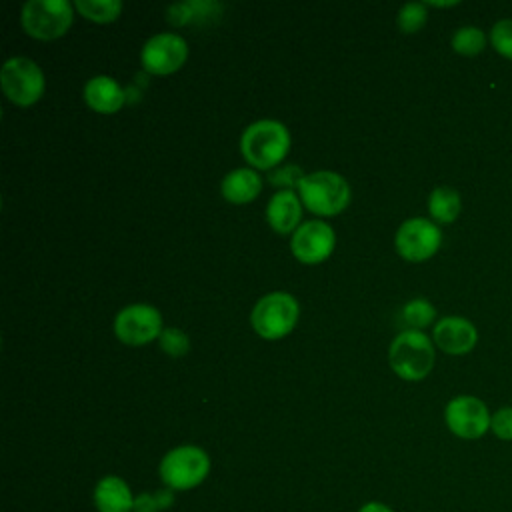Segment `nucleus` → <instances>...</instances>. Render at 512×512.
Returning <instances> with one entry per match:
<instances>
[{
  "label": "nucleus",
  "mask_w": 512,
  "mask_h": 512,
  "mask_svg": "<svg viewBox=\"0 0 512 512\" xmlns=\"http://www.w3.org/2000/svg\"><path fill=\"white\" fill-rule=\"evenodd\" d=\"M336 246L334 228L322 220H308L300 224L290 240L294 256L304 264H316L326 260Z\"/></svg>",
  "instance_id": "obj_12"
},
{
  "label": "nucleus",
  "mask_w": 512,
  "mask_h": 512,
  "mask_svg": "<svg viewBox=\"0 0 512 512\" xmlns=\"http://www.w3.org/2000/svg\"><path fill=\"white\" fill-rule=\"evenodd\" d=\"M76 10L92 22H112L122 12L120 0H76Z\"/></svg>",
  "instance_id": "obj_19"
},
{
  "label": "nucleus",
  "mask_w": 512,
  "mask_h": 512,
  "mask_svg": "<svg viewBox=\"0 0 512 512\" xmlns=\"http://www.w3.org/2000/svg\"><path fill=\"white\" fill-rule=\"evenodd\" d=\"M428 4H432V6H456L458 2H456V0H452V2H434V0H432V2H428Z\"/></svg>",
  "instance_id": "obj_30"
},
{
  "label": "nucleus",
  "mask_w": 512,
  "mask_h": 512,
  "mask_svg": "<svg viewBox=\"0 0 512 512\" xmlns=\"http://www.w3.org/2000/svg\"><path fill=\"white\" fill-rule=\"evenodd\" d=\"M72 4L68 0H28L22 6V26L38 40H54L72 24Z\"/></svg>",
  "instance_id": "obj_7"
},
{
  "label": "nucleus",
  "mask_w": 512,
  "mask_h": 512,
  "mask_svg": "<svg viewBox=\"0 0 512 512\" xmlns=\"http://www.w3.org/2000/svg\"><path fill=\"white\" fill-rule=\"evenodd\" d=\"M84 100L92 110L100 114H114L122 108L126 100V92L114 78L100 74V76H92L84 84Z\"/></svg>",
  "instance_id": "obj_16"
},
{
  "label": "nucleus",
  "mask_w": 512,
  "mask_h": 512,
  "mask_svg": "<svg viewBox=\"0 0 512 512\" xmlns=\"http://www.w3.org/2000/svg\"><path fill=\"white\" fill-rule=\"evenodd\" d=\"M292 174H294V176H300L302 172H300L296 166H288V168H282V170H276L274 174H270V182H274V184H286L288 188H290V186H298L300 180L292 178ZM290 190H292V188H290Z\"/></svg>",
  "instance_id": "obj_28"
},
{
  "label": "nucleus",
  "mask_w": 512,
  "mask_h": 512,
  "mask_svg": "<svg viewBox=\"0 0 512 512\" xmlns=\"http://www.w3.org/2000/svg\"><path fill=\"white\" fill-rule=\"evenodd\" d=\"M358 512H394L388 504L384 502H378V500H372V502H366L358 508Z\"/></svg>",
  "instance_id": "obj_29"
},
{
  "label": "nucleus",
  "mask_w": 512,
  "mask_h": 512,
  "mask_svg": "<svg viewBox=\"0 0 512 512\" xmlns=\"http://www.w3.org/2000/svg\"><path fill=\"white\" fill-rule=\"evenodd\" d=\"M162 330V314L152 304H128L114 318V332L118 340L130 346L148 344L158 338Z\"/></svg>",
  "instance_id": "obj_10"
},
{
  "label": "nucleus",
  "mask_w": 512,
  "mask_h": 512,
  "mask_svg": "<svg viewBox=\"0 0 512 512\" xmlns=\"http://www.w3.org/2000/svg\"><path fill=\"white\" fill-rule=\"evenodd\" d=\"M492 414L488 406L470 394L454 396L444 408V422L448 430L462 440H478L490 430Z\"/></svg>",
  "instance_id": "obj_8"
},
{
  "label": "nucleus",
  "mask_w": 512,
  "mask_h": 512,
  "mask_svg": "<svg viewBox=\"0 0 512 512\" xmlns=\"http://www.w3.org/2000/svg\"><path fill=\"white\" fill-rule=\"evenodd\" d=\"M240 152L250 166L270 170L290 152V132L280 120H256L244 128L240 136Z\"/></svg>",
  "instance_id": "obj_1"
},
{
  "label": "nucleus",
  "mask_w": 512,
  "mask_h": 512,
  "mask_svg": "<svg viewBox=\"0 0 512 512\" xmlns=\"http://www.w3.org/2000/svg\"><path fill=\"white\" fill-rule=\"evenodd\" d=\"M298 302L292 294L276 290L266 296H262L252 312H250V324L254 332L266 340H278L292 332L298 320Z\"/></svg>",
  "instance_id": "obj_5"
},
{
  "label": "nucleus",
  "mask_w": 512,
  "mask_h": 512,
  "mask_svg": "<svg viewBox=\"0 0 512 512\" xmlns=\"http://www.w3.org/2000/svg\"><path fill=\"white\" fill-rule=\"evenodd\" d=\"M260 190L262 178L254 168H234L220 182L222 196L234 204H246L254 200Z\"/></svg>",
  "instance_id": "obj_17"
},
{
  "label": "nucleus",
  "mask_w": 512,
  "mask_h": 512,
  "mask_svg": "<svg viewBox=\"0 0 512 512\" xmlns=\"http://www.w3.org/2000/svg\"><path fill=\"white\" fill-rule=\"evenodd\" d=\"M134 500L128 482L116 474L100 478L92 492V502L98 512H134Z\"/></svg>",
  "instance_id": "obj_14"
},
{
  "label": "nucleus",
  "mask_w": 512,
  "mask_h": 512,
  "mask_svg": "<svg viewBox=\"0 0 512 512\" xmlns=\"http://www.w3.org/2000/svg\"><path fill=\"white\" fill-rule=\"evenodd\" d=\"M490 44L492 48L512 60V18H504V20H498L492 30H490Z\"/></svg>",
  "instance_id": "obj_26"
},
{
  "label": "nucleus",
  "mask_w": 512,
  "mask_h": 512,
  "mask_svg": "<svg viewBox=\"0 0 512 512\" xmlns=\"http://www.w3.org/2000/svg\"><path fill=\"white\" fill-rule=\"evenodd\" d=\"M0 84L10 102L18 106H30L44 94V72L26 56H12L2 64Z\"/></svg>",
  "instance_id": "obj_6"
},
{
  "label": "nucleus",
  "mask_w": 512,
  "mask_h": 512,
  "mask_svg": "<svg viewBox=\"0 0 512 512\" xmlns=\"http://www.w3.org/2000/svg\"><path fill=\"white\" fill-rule=\"evenodd\" d=\"M442 244V230L430 218L414 216L400 224L394 236L396 252L410 262L428 260Z\"/></svg>",
  "instance_id": "obj_9"
},
{
  "label": "nucleus",
  "mask_w": 512,
  "mask_h": 512,
  "mask_svg": "<svg viewBox=\"0 0 512 512\" xmlns=\"http://www.w3.org/2000/svg\"><path fill=\"white\" fill-rule=\"evenodd\" d=\"M158 344L172 358H180V356H184L190 350L188 334L184 330H180V328H174V326L172 328H164L160 332Z\"/></svg>",
  "instance_id": "obj_25"
},
{
  "label": "nucleus",
  "mask_w": 512,
  "mask_h": 512,
  "mask_svg": "<svg viewBox=\"0 0 512 512\" xmlns=\"http://www.w3.org/2000/svg\"><path fill=\"white\" fill-rule=\"evenodd\" d=\"M490 432L498 440L512 442V406H504V408H498L496 412H492Z\"/></svg>",
  "instance_id": "obj_27"
},
{
  "label": "nucleus",
  "mask_w": 512,
  "mask_h": 512,
  "mask_svg": "<svg viewBox=\"0 0 512 512\" xmlns=\"http://www.w3.org/2000/svg\"><path fill=\"white\" fill-rule=\"evenodd\" d=\"M388 360L392 370L404 380H422L434 366L432 340L422 330H402L394 336Z\"/></svg>",
  "instance_id": "obj_4"
},
{
  "label": "nucleus",
  "mask_w": 512,
  "mask_h": 512,
  "mask_svg": "<svg viewBox=\"0 0 512 512\" xmlns=\"http://www.w3.org/2000/svg\"><path fill=\"white\" fill-rule=\"evenodd\" d=\"M462 208V200L456 188L452 186H436L428 196V212L434 222L450 224L458 218Z\"/></svg>",
  "instance_id": "obj_18"
},
{
  "label": "nucleus",
  "mask_w": 512,
  "mask_h": 512,
  "mask_svg": "<svg viewBox=\"0 0 512 512\" xmlns=\"http://www.w3.org/2000/svg\"><path fill=\"white\" fill-rule=\"evenodd\" d=\"M210 8H220V4H216V2H182V4H172L168 8V22L180 26V24H186V22L194 20L196 16H204L206 12L210 14Z\"/></svg>",
  "instance_id": "obj_24"
},
{
  "label": "nucleus",
  "mask_w": 512,
  "mask_h": 512,
  "mask_svg": "<svg viewBox=\"0 0 512 512\" xmlns=\"http://www.w3.org/2000/svg\"><path fill=\"white\" fill-rule=\"evenodd\" d=\"M188 58V44L176 32H158L150 36L142 50L140 62L150 74H172L176 72Z\"/></svg>",
  "instance_id": "obj_11"
},
{
  "label": "nucleus",
  "mask_w": 512,
  "mask_h": 512,
  "mask_svg": "<svg viewBox=\"0 0 512 512\" xmlns=\"http://www.w3.org/2000/svg\"><path fill=\"white\" fill-rule=\"evenodd\" d=\"M210 474V456L204 448L182 444L168 450L160 464L158 476L172 492H186L200 486Z\"/></svg>",
  "instance_id": "obj_2"
},
{
  "label": "nucleus",
  "mask_w": 512,
  "mask_h": 512,
  "mask_svg": "<svg viewBox=\"0 0 512 512\" xmlns=\"http://www.w3.org/2000/svg\"><path fill=\"white\" fill-rule=\"evenodd\" d=\"M174 494L166 486L154 492H140L134 500V512H164L174 504Z\"/></svg>",
  "instance_id": "obj_22"
},
{
  "label": "nucleus",
  "mask_w": 512,
  "mask_h": 512,
  "mask_svg": "<svg viewBox=\"0 0 512 512\" xmlns=\"http://www.w3.org/2000/svg\"><path fill=\"white\" fill-rule=\"evenodd\" d=\"M302 204L320 216L342 212L350 202V186L338 172L318 170L304 174L296 186Z\"/></svg>",
  "instance_id": "obj_3"
},
{
  "label": "nucleus",
  "mask_w": 512,
  "mask_h": 512,
  "mask_svg": "<svg viewBox=\"0 0 512 512\" xmlns=\"http://www.w3.org/2000/svg\"><path fill=\"white\" fill-rule=\"evenodd\" d=\"M428 12L424 2H406L396 16V24L404 34H414L426 24Z\"/></svg>",
  "instance_id": "obj_23"
},
{
  "label": "nucleus",
  "mask_w": 512,
  "mask_h": 512,
  "mask_svg": "<svg viewBox=\"0 0 512 512\" xmlns=\"http://www.w3.org/2000/svg\"><path fill=\"white\" fill-rule=\"evenodd\" d=\"M434 344L452 356L468 354L478 342L476 326L464 316H444L434 324Z\"/></svg>",
  "instance_id": "obj_13"
},
{
  "label": "nucleus",
  "mask_w": 512,
  "mask_h": 512,
  "mask_svg": "<svg viewBox=\"0 0 512 512\" xmlns=\"http://www.w3.org/2000/svg\"><path fill=\"white\" fill-rule=\"evenodd\" d=\"M300 218H302V200L294 190L284 188L272 194V198L266 204V220L276 232L288 234L296 230L300 226Z\"/></svg>",
  "instance_id": "obj_15"
},
{
  "label": "nucleus",
  "mask_w": 512,
  "mask_h": 512,
  "mask_svg": "<svg viewBox=\"0 0 512 512\" xmlns=\"http://www.w3.org/2000/svg\"><path fill=\"white\" fill-rule=\"evenodd\" d=\"M436 318V308L426 298H412L402 308V320L408 330H422Z\"/></svg>",
  "instance_id": "obj_20"
},
{
  "label": "nucleus",
  "mask_w": 512,
  "mask_h": 512,
  "mask_svg": "<svg viewBox=\"0 0 512 512\" xmlns=\"http://www.w3.org/2000/svg\"><path fill=\"white\" fill-rule=\"evenodd\" d=\"M452 48L462 56H476L486 48V34L478 26H462L452 34Z\"/></svg>",
  "instance_id": "obj_21"
}]
</instances>
